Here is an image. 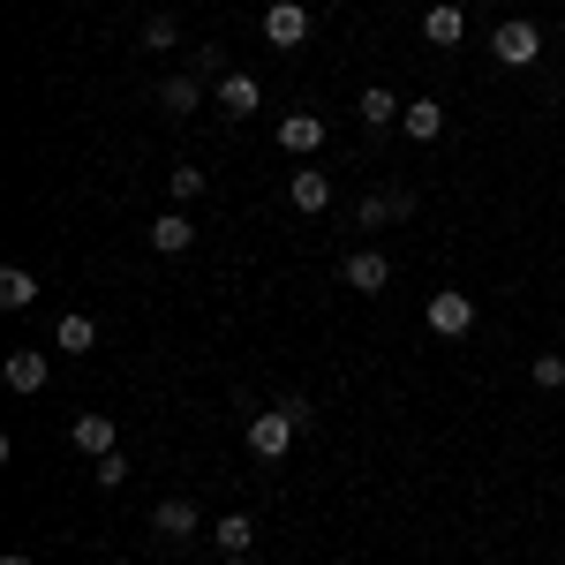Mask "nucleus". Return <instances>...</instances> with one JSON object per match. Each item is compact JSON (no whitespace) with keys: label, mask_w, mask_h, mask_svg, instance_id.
<instances>
[{"label":"nucleus","mask_w":565,"mask_h":565,"mask_svg":"<svg viewBox=\"0 0 565 565\" xmlns=\"http://www.w3.org/2000/svg\"><path fill=\"white\" fill-rule=\"evenodd\" d=\"M257 106H264L257 76H242V68H226V76H218V114H226V121H249Z\"/></svg>","instance_id":"423d86ee"},{"label":"nucleus","mask_w":565,"mask_h":565,"mask_svg":"<svg viewBox=\"0 0 565 565\" xmlns=\"http://www.w3.org/2000/svg\"><path fill=\"white\" fill-rule=\"evenodd\" d=\"M340 279H348L354 295H385V287H392V257H385V249H354V257L340 264Z\"/></svg>","instance_id":"39448f33"},{"label":"nucleus","mask_w":565,"mask_h":565,"mask_svg":"<svg viewBox=\"0 0 565 565\" xmlns=\"http://www.w3.org/2000/svg\"><path fill=\"white\" fill-rule=\"evenodd\" d=\"M437 129H445V106L437 98H407V136L415 143H437Z\"/></svg>","instance_id":"f3484780"},{"label":"nucleus","mask_w":565,"mask_h":565,"mask_svg":"<svg viewBox=\"0 0 565 565\" xmlns=\"http://www.w3.org/2000/svg\"><path fill=\"white\" fill-rule=\"evenodd\" d=\"M423 39H430V45H460V39H468V15H460L452 0H437L430 15H423Z\"/></svg>","instance_id":"9b49d317"},{"label":"nucleus","mask_w":565,"mask_h":565,"mask_svg":"<svg viewBox=\"0 0 565 565\" xmlns=\"http://www.w3.org/2000/svg\"><path fill=\"white\" fill-rule=\"evenodd\" d=\"M68 437H76V452L106 460V452H114V415H76V423H68Z\"/></svg>","instance_id":"9d476101"},{"label":"nucleus","mask_w":565,"mask_h":565,"mask_svg":"<svg viewBox=\"0 0 565 565\" xmlns=\"http://www.w3.org/2000/svg\"><path fill=\"white\" fill-rule=\"evenodd\" d=\"M151 535H159V543H189V535H196V505H189V498H159Z\"/></svg>","instance_id":"1a4fd4ad"},{"label":"nucleus","mask_w":565,"mask_h":565,"mask_svg":"<svg viewBox=\"0 0 565 565\" xmlns=\"http://www.w3.org/2000/svg\"><path fill=\"white\" fill-rule=\"evenodd\" d=\"M196 98H204V90H196V76H167V84H159V106H167V121L196 114Z\"/></svg>","instance_id":"a211bd4d"},{"label":"nucleus","mask_w":565,"mask_h":565,"mask_svg":"<svg viewBox=\"0 0 565 565\" xmlns=\"http://www.w3.org/2000/svg\"><path fill=\"white\" fill-rule=\"evenodd\" d=\"M317 143H324V121L317 114H279V151L287 159H309Z\"/></svg>","instance_id":"6e6552de"},{"label":"nucleus","mask_w":565,"mask_h":565,"mask_svg":"<svg viewBox=\"0 0 565 565\" xmlns=\"http://www.w3.org/2000/svg\"><path fill=\"white\" fill-rule=\"evenodd\" d=\"M287 204H295V212H324V204H332V174H324V167H295V174H287Z\"/></svg>","instance_id":"0eeeda50"},{"label":"nucleus","mask_w":565,"mask_h":565,"mask_svg":"<svg viewBox=\"0 0 565 565\" xmlns=\"http://www.w3.org/2000/svg\"><path fill=\"white\" fill-rule=\"evenodd\" d=\"M354 114H362L370 129H385V121H399V114H407V106H399V98H392L385 84H370V90H362V98H354Z\"/></svg>","instance_id":"2eb2a0df"},{"label":"nucleus","mask_w":565,"mask_h":565,"mask_svg":"<svg viewBox=\"0 0 565 565\" xmlns=\"http://www.w3.org/2000/svg\"><path fill=\"white\" fill-rule=\"evenodd\" d=\"M0 565H31V558H23V551H8V558H0Z\"/></svg>","instance_id":"b1692460"},{"label":"nucleus","mask_w":565,"mask_h":565,"mask_svg":"<svg viewBox=\"0 0 565 565\" xmlns=\"http://www.w3.org/2000/svg\"><path fill=\"white\" fill-rule=\"evenodd\" d=\"M53 348H61V354H90V348H98V324H90L84 309H68L61 332H53Z\"/></svg>","instance_id":"4468645a"},{"label":"nucleus","mask_w":565,"mask_h":565,"mask_svg":"<svg viewBox=\"0 0 565 565\" xmlns=\"http://www.w3.org/2000/svg\"><path fill=\"white\" fill-rule=\"evenodd\" d=\"M8 392H45V354L39 348H15V354H8Z\"/></svg>","instance_id":"ddd939ff"},{"label":"nucleus","mask_w":565,"mask_h":565,"mask_svg":"<svg viewBox=\"0 0 565 565\" xmlns=\"http://www.w3.org/2000/svg\"><path fill=\"white\" fill-rule=\"evenodd\" d=\"M167 189H174L181 204H189V196H204V167H174V174H167Z\"/></svg>","instance_id":"5701e85b"},{"label":"nucleus","mask_w":565,"mask_h":565,"mask_svg":"<svg viewBox=\"0 0 565 565\" xmlns=\"http://www.w3.org/2000/svg\"><path fill=\"white\" fill-rule=\"evenodd\" d=\"M212 535H218V558H249V543H257V521H242V513H226V521H218Z\"/></svg>","instance_id":"dca6fc26"},{"label":"nucleus","mask_w":565,"mask_h":565,"mask_svg":"<svg viewBox=\"0 0 565 565\" xmlns=\"http://www.w3.org/2000/svg\"><path fill=\"white\" fill-rule=\"evenodd\" d=\"M189 242H196V226H189L181 212H159V218H151V249H159V257H181Z\"/></svg>","instance_id":"f8f14e48"},{"label":"nucleus","mask_w":565,"mask_h":565,"mask_svg":"<svg viewBox=\"0 0 565 565\" xmlns=\"http://www.w3.org/2000/svg\"><path fill=\"white\" fill-rule=\"evenodd\" d=\"M430 332H437V340L476 332V295H468V287H437V295H430Z\"/></svg>","instance_id":"f03ea898"},{"label":"nucleus","mask_w":565,"mask_h":565,"mask_svg":"<svg viewBox=\"0 0 565 565\" xmlns=\"http://www.w3.org/2000/svg\"><path fill=\"white\" fill-rule=\"evenodd\" d=\"M143 45H151V53H174V45H181L174 15H151V23H143Z\"/></svg>","instance_id":"4be33fe9"},{"label":"nucleus","mask_w":565,"mask_h":565,"mask_svg":"<svg viewBox=\"0 0 565 565\" xmlns=\"http://www.w3.org/2000/svg\"><path fill=\"white\" fill-rule=\"evenodd\" d=\"M218 565H249V558H218Z\"/></svg>","instance_id":"393cba45"},{"label":"nucleus","mask_w":565,"mask_h":565,"mask_svg":"<svg viewBox=\"0 0 565 565\" xmlns=\"http://www.w3.org/2000/svg\"><path fill=\"white\" fill-rule=\"evenodd\" d=\"M264 39L279 45V53L309 45V8H302V0H271V8H264Z\"/></svg>","instance_id":"20e7f679"},{"label":"nucleus","mask_w":565,"mask_h":565,"mask_svg":"<svg viewBox=\"0 0 565 565\" xmlns=\"http://www.w3.org/2000/svg\"><path fill=\"white\" fill-rule=\"evenodd\" d=\"M31 302H39V279H31L23 264H8V271H0V309H31Z\"/></svg>","instance_id":"6ab92c4d"},{"label":"nucleus","mask_w":565,"mask_h":565,"mask_svg":"<svg viewBox=\"0 0 565 565\" xmlns=\"http://www.w3.org/2000/svg\"><path fill=\"white\" fill-rule=\"evenodd\" d=\"M527 377H535L543 392H558V385H565V354H551V348H543L535 362H527Z\"/></svg>","instance_id":"aec40b11"},{"label":"nucleus","mask_w":565,"mask_h":565,"mask_svg":"<svg viewBox=\"0 0 565 565\" xmlns=\"http://www.w3.org/2000/svg\"><path fill=\"white\" fill-rule=\"evenodd\" d=\"M90 482H98V490H121V482H129V460H121V452L90 460Z\"/></svg>","instance_id":"412c9836"},{"label":"nucleus","mask_w":565,"mask_h":565,"mask_svg":"<svg viewBox=\"0 0 565 565\" xmlns=\"http://www.w3.org/2000/svg\"><path fill=\"white\" fill-rule=\"evenodd\" d=\"M302 423H309V399L257 407V415H249V452H257V460H287V445L302 437Z\"/></svg>","instance_id":"f257e3e1"},{"label":"nucleus","mask_w":565,"mask_h":565,"mask_svg":"<svg viewBox=\"0 0 565 565\" xmlns=\"http://www.w3.org/2000/svg\"><path fill=\"white\" fill-rule=\"evenodd\" d=\"M490 53H498L505 68H535V61H543V31H535L527 15H513V23H498V39H490Z\"/></svg>","instance_id":"7ed1b4c3"}]
</instances>
